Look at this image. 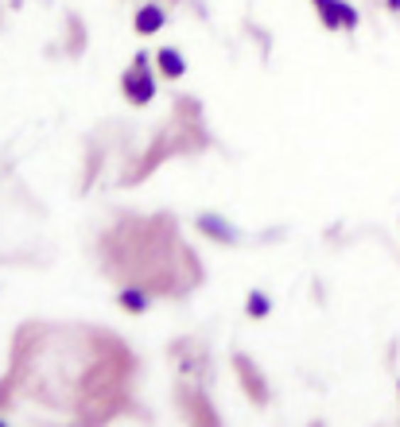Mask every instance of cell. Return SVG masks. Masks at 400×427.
Wrapping results in <instances>:
<instances>
[{"label":"cell","instance_id":"1","mask_svg":"<svg viewBox=\"0 0 400 427\" xmlns=\"http://www.w3.org/2000/svg\"><path fill=\"white\" fill-rule=\"evenodd\" d=\"M311 4L323 12V23H327V28H354L357 23V12L350 4H342V0H311Z\"/></svg>","mask_w":400,"mask_h":427},{"label":"cell","instance_id":"2","mask_svg":"<svg viewBox=\"0 0 400 427\" xmlns=\"http://www.w3.org/2000/svg\"><path fill=\"white\" fill-rule=\"evenodd\" d=\"M163 20H168V16H163L160 4H144L136 12V31H140V35H156V31L163 28Z\"/></svg>","mask_w":400,"mask_h":427},{"label":"cell","instance_id":"3","mask_svg":"<svg viewBox=\"0 0 400 427\" xmlns=\"http://www.w3.org/2000/svg\"><path fill=\"white\" fill-rule=\"evenodd\" d=\"M124 94H129L136 105H144V101H152L156 86H152V78H148V74H136V78L129 74V78H124Z\"/></svg>","mask_w":400,"mask_h":427},{"label":"cell","instance_id":"4","mask_svg":"<svg viewBox=\"0 0 400 427\" xmlns=\"http://www.w3.org/2000/svg\"><path fill=\"white\" fill-rule=\"evenodd\" d=\"M160 70H163V78H183V70H187V62L179 59V51H175V47H163L160 51Z\"/></svg>","mask_w":400,"mask_h":427},{"label":"cell","instance_id":"5","mask_svg":"<svg viewBox=\"0 0 400 427\" xmlns=\"http://www.w3.org/2000/svg\"><path fill=\"white\" fill-rule=\"evenodd\" d=\"M198 226H202L206 233L222 237V241H233V237H237V229H233V226H226V221H218V218H202V221H198Z\"/></svg>","mask_w":400,"mask_h":427},{"label":"cell","instance_id":"6","mask_svg":"<svg viewBox=\"0 0 400 427\" xmlns=\"http://www.w3.org/2000/svg\"><path fill=\"white\" fill-rule=\"evenodd\" d=\"M245 311H249L253 318L269 315V295H264V292H253V295H249V303H245Z\"/></svg>","mask_w":400,"mask_h":427},{"label":"cell","instance_id":"7","mask_svg":"<svg viewBox=\"0 0 400 427\" xmlns=\"http://www.w3.org/2000/svg\"><path fill=\"white\" fill-rule=\"evenodd\" d=\"M121 307H124V311H144L148 299H144L140 292H124V295H121Z\"/></svg>","mask_w":400,"mask_h":427}]
</instances>
